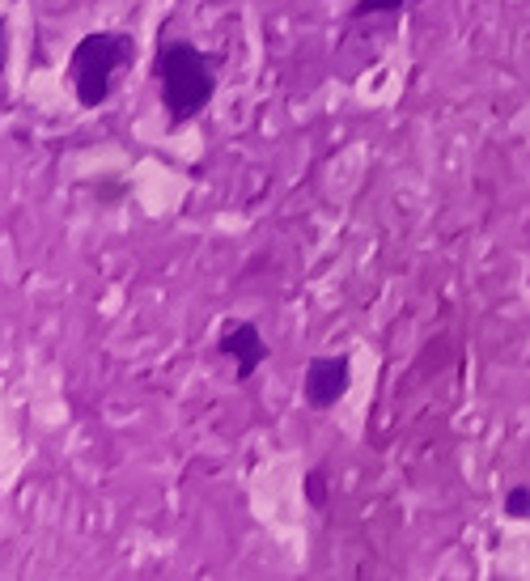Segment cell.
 <instances>
[{"mask_svg": "<svg viewBox=\"0 0 530 581\" xmlns=\"http://www.w3.org/2000/svg\"><path fill=\"white\" fill-rule=\"evenodd\" d=\"M136 64V39L123 30H94L69 55V85L85 111L106 106L120 90L123 73Z\"/></svg>", "mask_w": 530, "mask_h": 581, "instance_id": "2", "label": "cell"}, {"mask_svg": "<svg viewBox=\"0 0 530 581\" xmlns=\"http://www.w3.org/2000/svg\"><path fill=\"white\" fill-rule=\"evenodd\" d=\"M506 513L509 518H518V522H527L530 518V488L527 485H518L506 492Z\"/></svg>", "mask_w": 530, "mask_h": 581, "instance_id": "6", "label": "cell"}, {"mask_svg": "<svg viewBox=\"0 0 530 581\" xmlns=\"http://www.w3.org/2000/svg\"><path fill=\"white\" fill-rule=\"evenodd\" d=\"M306 497H310V506H327V497H323V471H310L306 476Z\"/></svg>", "mask_w": 530, "mask_h": 581, "instance_id": "7", "label": "cell"}, {"mask_svg": "<svg viewBox=\"0 0 530 581\" xmlns=\"http://www.w3.org/2000/svg\"><path fill=\"white\" fill-rule=\"evenodd\" d=\"M153 85H157V102L170 123L183 128V123L200 120L217 94V60L204 48H195L192 39L162 34V43L153 51Z\"/></svg>", "mask_w": 530, "mask_h": 581, "instance_id": "1", "label": "cell"}, {"mask_svg": "<svg viewBox=\"0 0 530 581\" xmlns=\"http://www.w3.org/2000/svg\"><path fill=\"white\" fill-rule=\"evenodd\" d=\"M9 69V22L0 18V73Z\"/></svg>", "mask_w": 530, "mask_h": 581, "instance_id": "8", "label": "cell"}, {"mask_svg": "<svg viewBox=\"0 0 530 581\" xmlns=\"http://www.w3.org/2000/svg\"><path fill=\"white\" fill-rule=\"evenodd\" d=\"M353 387V361L348 357H310L302 374V399L314 412L336 408L339 399Z\"/></svg>", "mask_w": 530, "mask_h": 581, "instance_id": "3", "label": "cell"}, {"mask_svg": "<svg viewBox=\"0 0 530 581\" xmlns=\"http://www.w3.org/2000/svg\"><path fill=\"white\" fill-rule=\"evenodd\" d=\"M217 353L230 365H234V378H238V383H251V378L259 374V365L272 357V353H267L264 332H259V327H255L251 318H242V323H230V327L221 332Z\"/></svg>", "mask_w": 530, "mask_h": 581, "instance_id": "4", "label": "cell"}, {"mask_svg": "<svg viewBox=\"0 0 530 581\" xmlns=\"http://www.w3.org/2000/svg\"><path fill=\"white\" fill-rule=\"evenodd\" d=\"M408 4H420V0H357L348 18H357V22H365V18H374V13H404Z\"/></svg>", "mask_w": 530, "mask_h": 581, "instance_id": "5", "label": "cell"}]
</instances>
